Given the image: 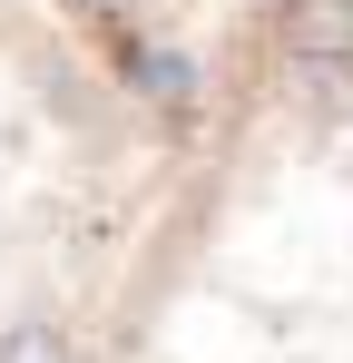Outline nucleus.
Here are the masks:
<instances>
[{
	"mask_svg": "<svg viewBox=\"0 0 353 363\" xmlns=\"http://www.w3.org/2000/svg\"><path fill=\"white\" fill-rule=\"evenodd\" d=\"M167 108L176 40L89 0H0V363H99Z\"/></svg>",
	"mask_w": 353,
	"mask_h": 363,
	"instance_id": "obj_2",
	"label": "nucleus"
},
{
	"mask_svg": "<svg viewBox=\"0 0 353 363\" xmlns=\"http://www.w3.org/2000/svg\"><path fill=\"white\" fill-rule=\"evenodd\" d=\"M89 10H108V20H128V30H157V40H176L206 0H89Z\"/></svg>",
	"mask_w": 353,
	"mask_h": 363,
	"instance_id": "obj_3",
	"label": "nucleus"
},
{
	"mask_svg": "<svg viewBox=\"0 0 353 363\" xmlns=\"http://www.w3.org/2000/svg\"><path fill=\"white\" fill-rule=\"evenodd\" d=\"M99 363H353V0H206Z\"/></svg>",
	"mask_w": 353,
	"mask_h": 363,
	"instance_id": "obj_1",
	"label": "nucleus"
}]
</instances>
